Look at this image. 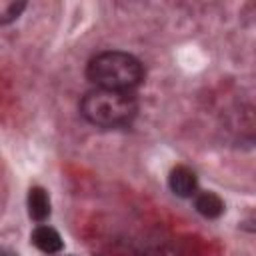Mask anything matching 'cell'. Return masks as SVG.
<instances>
[{
  "label": "cell",
  "instance_id": "ba28073f",
  "mask_svg": "<svg viewBox=\"0 0 256 256\" xmlns=\"http://www.w3.org/2000/svg\"><path fill=\"white\" fill-rule=\"evenodd\" d=\"M4 256H8V254H4Z\"/></svg>",
  "mask_w": 256,
  "mask_h": 256
},
{
  "label": "cell",
  "instance_id": "9c48e42d",
  "mask_svg": "<svg viewBox=\"0 0 256 256\" xmlns=\"http://www.w3.org/2000/svg\"><path fill=\"white\" fill-rule=\"evenodd\" d=\"M254 230H256V226H254Z\"/></svg>",
  "mask_w": 256,
  "mask_h": 256
},
{
  "label": "cell",
  "instance_id": "7a4b0ae2",
  "mask_svg": "<svg viewBox=\"0 0 256 256\" xmlns=\"http://www.w3.org/2000/svg\"><path fill=\"white\" fill-rule=\"evenodd\" d=\"M138 104L132 92H120V90H106V88H94L84 94L80 100V112L82 116L100 128H118L132 122L136 116Z\"/></svg>",
  "mask_w": 256,
  "mask_h": 256
},
{
  "label": "cell",
  "instance_id": "6da1fadb",
  "mask_svg": "<svg viewBox=\"0 0 256 256\" xmlns=\"http://www.w3.org/2000/svg\"><path fill=\"white\" fill-rule=\"evenodd\" d=\"M86 76L96 88L132 92L144 80V68L140 60L128 52L108 50L96 54L88 62Z\"/></svg>",
  "mask_w": 256,
  "mask_h": 256
},
{
  "label": "cell",
  "instance_id": "5b68a950",
  "mask_svg": "<svg viewBox=\"0 0 256 256\" xmlns=\"http://www.w3.org/2000/svg\"><path fill=\"white\" fill-rule=\"evenodd\" d=\"M28 214L36 222H44L50 216V200L44 188L34 186L28 192Z\"/></svg>",
  "mask_w": 256,
  "mask_h": 256
},
{
  "label": "cell",
  "instance_id": "8992f818",
  "mask_svg": "<svg viewBox=\"0 0 256 256\" xmlns=\"http://www.w3.org/2000/svg\"><path fill=\"white\" fill-rule=\"evenodd\" d=\"M194 206H196V210L204 218H218L224 212V202L214 192H200V194H196Z\"/></svg>",
  "mask_w": 256,
  "mask_h": 256
},
{
  "label": "cell",
  "instance_id": "52a82bcc",
  "mask_svg": "<svg viewBox=\"0 0 256 256\" xmlns=\"http://www.w3.org/2000/svg\"><path fill=\"white\" fill-rule=\"evenodd\" d=\"M24 2H14V0H2L0 2V22L8 24L12 20H16L20 16V12L24 10Z\"/></svg>",
  "mask_w": 256,
  "mask_h": 256
},
{
  "label": "cell",
  "instance_id": "277c9868",
  "mask_svg": "<svg viewBox=\"0 0 256 256\" xmlns=\"http://www.w3.org/2000/svg\"><path fill=\"white\" fill-rule=\"evenodd\" d=\"M30 240H32V244L40 252H44L48 256H52V254H56V252L62 250V238H60V234L52 226H46V224H38L32 230Z\"/></svg>",
  "mask_w": 256,
  "mask_h": 256
},
{
  "label": "cell",
  "instance_id": "3957f363",
  "mask_svg": "<svg viewBox=\"0 0 256 256\" xmlns=\"http://www.w3.org/2000/svg\"><path fill=\"white\" fill-rule=\"evenodd\" d=\"M168 186L170 190L180 196V198H190L196 194V188H198V178L196 174L188 168V166H176L170 176H168Z\"/></svg>",
  "mask_w": 256,
  "mask_h": 256
}]
</instances>
